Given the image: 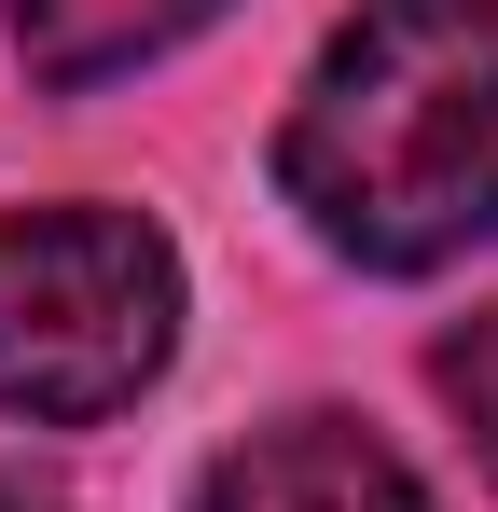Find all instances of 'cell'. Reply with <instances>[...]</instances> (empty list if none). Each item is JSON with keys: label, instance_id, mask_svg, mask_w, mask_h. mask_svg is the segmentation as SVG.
<instances>
[{"label": "cell", "instance_id": "6da1fadb", "mask_svg": "<svg viewBox=\"0 0 498 512\" xmlns=\"http://www.w3.org/2000/svg\"><path fill=\"white\" fill-rule=\"evenodd\" d=\"M332 250L429 277L498 236V0H360L277 139Z\"/></svg>", "mask_w": 498, "mask_h": 512}, {"label": "cell", "instance_id": "7a4b0ae2", "mask_svg": "<svg viewBox=\"0 0 498 512\" xmlns=\"http://www.w3.org/2000/svg\"><path fill=\"white\" fill-rule=\"evenodd\" d=\"M180 263L139 208H0V416L97 429L166 374Z\"/></svg>", "mask_w": 498, "mask_h": 512}, {"label": "cell", "instance_id": "3957f363", "mask_svg": "<svg viewBox=\"0 0 498 512\" xmlns=\"http://www.w3.org/2000/svg\"><path fill=\"white\" fill-rule=\"evenodd\" d=\"M194 512H429V485L346 416H277L194 485Z\"/></svg>", "mask_w": 498, "mask_h": 512}, {"label": "cell", "instance_id": "277c9868", "mask_svg": "<svg viewBox=\"0 0 498 512\" xmlns=\"http://www.w3.org/2000/svg\"><path fill=\"white\" fill-rule=\"evenodd\" d=\"M208 14H222V0H14V42H28L42 84H111V70L166 56V42L208 28Z\"/></svg>", "mask_w": 498, "mask_h": 512}, {"label": "cell", "instance_id": "5b68a950", "mask_svg": "<svg viewBox=\"0 0 498 512\" xmlns=\"http://www.w3.org/2000/svg\"><path fill=\"white\" fill-rule=\"evenodd\" d=\"M429 388L457 402V429H471V457L498 471V305H485V319H457V333L429 346Z\"/></svg>", "mask_w": 498, "mask_h": 512}, {"label": "cell", "instance_id": "8992f818", "mask_svg": "<svg viewBox=\"0 0 498 512\" xmlns=\"http://www.w3.org/2000/svg\"><path fill=\"white\" fill-rule=\"evenodd\" d=\"M0 512H56V499H42V485H14V471H0Z\"/></svg>", "mask_w": 498, "mask_h": 512}]
</instances>
